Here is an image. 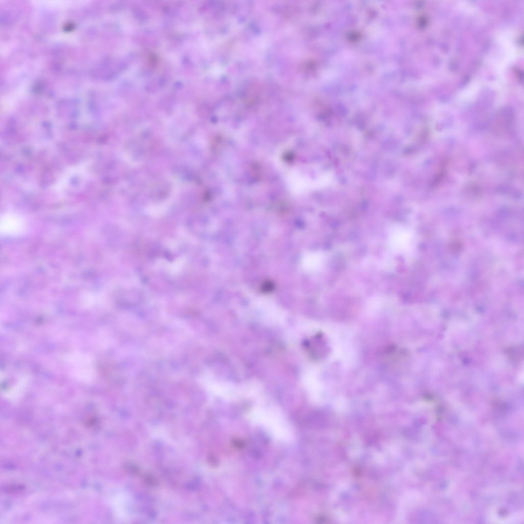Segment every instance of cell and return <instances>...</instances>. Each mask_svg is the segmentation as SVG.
I'll use <instances>...</instances> for the list:
<instances>
[{"mask_svg":"<svg viewBox=\"0 0 524 524\" xmlns=\"http://www.w3.org/2000/svg\"><path fill=\"white\" fill-rule=\"evenodd\" d=\"M25 222L19 215L12 213H5L1 216L0 231L4 235L14 236L23 233L25 229Z\"/></svg>","mask_w":524,"mask_h":524,"instance_id":"obj_1","label":"cell"}]
</instances>
